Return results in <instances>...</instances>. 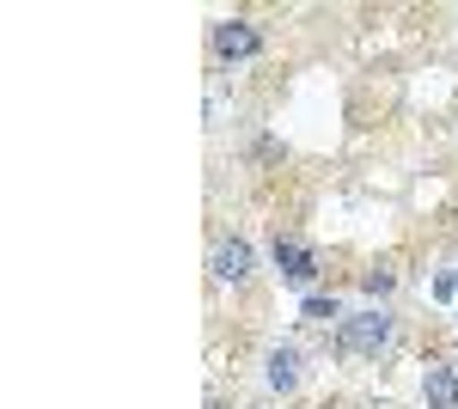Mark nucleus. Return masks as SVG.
Returning <instances> with one entry per match:
<instances>
[{
  "mask_svg": "<svg viewBox=\"0 0 458 409\" xmlns=\"http://www.w3.org/2000/svg\"><path fill=\"white\" fill-rule=\"evenodd\" d=\"M386 342H391L386 311H354V318H343V348H349V354H379Z\"/></svg>",
  "mask_w": 458,
  "mask_h": 409,
  "instance_id": "f257e3e1",
  "label": "nucleus"
},
{
  "mask_svg": "<svg viewBox=\"0 0 458 409\" xmlns=\"http://www.w3.org/2000/svg\"><path fill=\"white\" fill-rule=\"evenodd\" d=\"M263 49V31L250 25V19H226V25H214V55H226V62H245Z\"/></svg>",
  "mask_w": 458,
  "mask_h": 409,
  "instance_id": "f03ea898",
  "label": "nucleus"
},
{
  "mask_svg": "<svg viewBox=\"0 0 458 409\" xmlns=\"http://www.w3.org/2000/svg\"><path fill=\"white\" fill-rule=\"evenodd\" d=\"M276 269H282L293 287H306V281L318 275V257H312L300 239H276Z\"/></svg>",
  "mask_w": 458,
  "mask_h": 409,
  "instance_id": "7ed1b4c3",
  "label": "nucleus"
},
{
  "mask_svg": "<svg viewBox=\"0 0 458 409\" xmlns=\"http://www.w3.org/2000/svg\"><path fill=\"white\" fill-rule=\"evenodd\" d=\"M214 275H220V281H250V244L245 239H220L214 244Z\"/></svg>",
  "mask_w": 458,
  "mask_h": 409,
  "instance_id": "20e7f679",
  "label": "nucleus"
},
{
  "mask_svg": "<svg viewBox=\"0 0 458 409\" xmlns=\"http://www.w3.org/2000/svg\"><path fill=\"white\" fill-rule=\"evenodd\" d=\"M422 391H428V404H434V409H458V373H453V367H428Z\"/></svg>",
  "mask_w": 458,
  "mask_h": 409,
  "instance_id": "39448f33",
  "label": "nucleus"
},
{
  "mask_svg": "<svg viewBox=\"0 0 458 409\" xmlns=\"http://www.w3.org/2000/svg\"><path fill=\"white\" fill-rule=\"evenodd\" d=\"M269 385L276 391H293L300 385V354L293 348H269Z\"/></svg>",
  "mask_w": 458,
  "mask_h": 409,
  "instance_id": "423d86ee",
  "label": "nucleus"
},
{
  "mask_svg": "<svg viewBox=\"0 0 458 409\" xmlns=\"http://www.w3.org/2000/svg\"><path fill=\"white\" fill-rule=\"evenodd\" d=\"M330 318H343V306H336V300H324V294H312V300L300 306V324H312V330H324Z\"/></svg>",
  "mask_w": 458,
  "mask_h": 409,
  "instance_id": "0eeeda50",
  "label": "nucleus"
},
{
  "mask_svg": "<svg viewBox=\"0 0 458 409\" xmlns=\"http://www.w3.org/2000/svg\"><path fill=\"white\" fill-rule=\"evenodd\" d=\"M360 287H367V294H391V287H397V269H391V263H373V269L360 275Z\"/></svg>",
  "mask_w": 458,
  "mask_h": 409,
  "instance_id": "6e6552de",
  "label": "nucleus"
}]
</instances>
